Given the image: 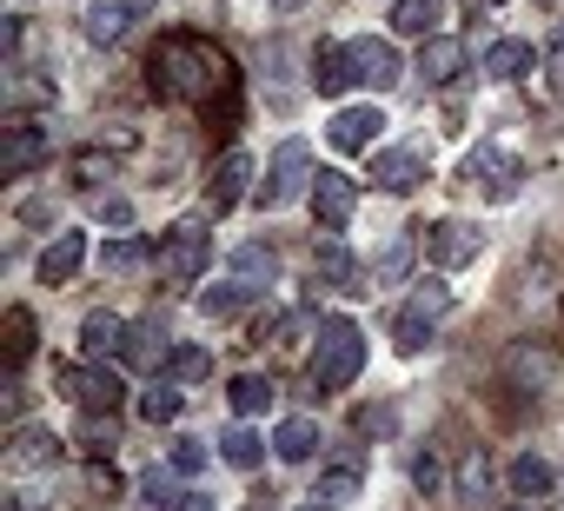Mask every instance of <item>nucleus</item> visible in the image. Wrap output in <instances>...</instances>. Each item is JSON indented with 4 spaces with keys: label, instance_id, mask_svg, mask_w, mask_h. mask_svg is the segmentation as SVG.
I'll list each match as a JSON object with an SVG mask.
<instances>
[{
    "label": "nucleus",
    "instance_id": "79ce46f5",
    "mask_svg": "<svg viewBox=\"0 0 564 511\" xmlns=\"http://www.w3.org/2000/svg\"><path fill=\"white\" fill-rule=\"evenodd\" d=\"M199 465H206V445H199V438H180V445H173V471H186V478H193Z\"/></svg>",
    "mask_w": 564,
    "mask_h": 511
},
{
    "label": "nucleus",
    "instance_id": "0eeeda50",
    "mask_svg": "<svg viewBox=\"0 0 564 511\" xmlns=\"http://www.w3.org/2000/svg\"><path fill=\"white\" fill-rule=\"evenodd\" d=\"M478 246H485V232H478V226H465V219H438V226H425V260H432L438 273H452V267L478 260Z\"/></svg>",
    "mask_w": 564,
    "mask_h": 511
},
{
    "label": "nucleus",
    "instance_id": "423d86ee",
    "mask_svg": "<svg viewBox=\"0 0 564 511\" xmlns=\"http://www.w3.org/2000/svg\"><path fill=\"white\" fill-rule=\"evenodd\" d=\"M313 213H319V232H346L352 213H359V186H352V173L326 166V173L313 180Z\"/></svg>",
    "mask_w": 564,
    "mask_h": 511
},
{
    "label": "nucleus",
    "instance_id": "6ab92c4d",
    "mask_svg": "<svg viewBox=\"0 0 564 511\" xmlns=\"http://www.w3.org/2000/svg\"><path fill=\"white\" fill-rule=\"evenodd\" d=\"M505 485H511V498H551L557 471H551V458H538V452H518V458H511V471H505Z\"/></svg>",
    "mask_w": 564,
    "mask_h": 511
},
{
    "label": "nucleus",
    "instance_id": "bb28decb",
    "mask_svg": "<svg viewBox=\"0 0 564 511\" xmlns=\"http://www.w3.org/2000/svg\"><path fill=\"white\" fill-rule=\"evenodd\" d=\"M219 458H226L232 471H259V465H265V438H259L252 425H232V432L219 438Z\"/></svg>",
    "mask_w": 564,
    "mask_h": 511
},
{
    "label": "nucleus",
    "instance_id": "09e8293b",
    "mask_svg": "<svg viewBox=\"0 0 564 511\" xmlns=\"http://www.w3.org/2000/svg\"><path fill=\"white\" fill-rule=\"evenodd\" d=\"M180 511H213V498H206V491H186V498H180Z\"/></svg>",
    "mask_w": 564,
    "mask_h": 511
},
{
    "label": "nucleus",
    "instance_id": "7ed1b4c3",
    "mask_svg": "<svg viewBox=\"0 0 564 511\" xmlns=\"http://www.w3.org/2000/svg\"><path fill=\"white\" fill-rule=\"evenodd\" d=\"M445 306H452L445 280H425V286L399 306V319H392V346H399V352H425V346H432V326L445 319Z\"/></svg>",
    "mask_w": 564,
    "mask_h": 511
},
{
    "label": "nucleus",
    "instance_id": "9b49d317",
    "mask_svg": "<svg viewBox=\"0 0 564 511\" xmlns=\"http://www.w3.org/2000/svg\"><path fill=\"white\" fill-rule=\"evenodd\" d=\"M61 385L80 399V412H87V418H113V405H120V392H127L107 366H94V372H74V366H67V372H61Z\"/></svg>",
    "mask_w": 564,
    "mask_h": 511
},
{
    "label": "nucleus",
    "instance_id": "c03bdc74",
    "mask_svg": "<svg viewBox=\"0 0 564 511\" xmlns=\"http://www.w3.org/2000/svg\"><path fill=\"white\" fill-rule=\"evenodd\" d=\"M412 485H419V491H438V485H445V471H438V458H432V452L412 465Z\"/></svg>",
    "mask_w": 564,
    "mask_h": 511
},
{
    "label": "nucleus",
    "instance_id": "f8f14e48",
    "mask_svg": "<svg viewBox=\"0 0 564 511\" xmlns=\"http://www.w3.org/2000/svg\"><path fill=\"white\" fill-rule=\"evenodd\" d=\"M346 54H352V74H359L366 87H379V94L405 80V61H399V47H392V41H352Z\"/></svg>",
    "mask_w": 564,
    "mask_h": 511
},
{
    "label": "nucleus",
    "instance_id": "aec40b11",
    "mask_svg": "<svg viewBox=\"0 0 564 511\" xmlns=\"http://www.w3.org/2000/svg\"><path fill=\"white\" fill-rule=\"evenodd\" d=\"M0 94H8L14 113H21V107H54V80H41V74L21 67V61H8V80H0Z\"/></svg>",
    "mask_w": 564,
    "mask_h": 511
},
{
    "label": "nucleus",
    "instance_id": "49530a36",
    "mask_svg": "<svg viewBox=\"0 0 564 511\" xmlns=\"http://www.w3.org/2000/svg\"><path fill=\"white\" fill-rule=\"evenodd\" d=\"M21 219H28V226H47V219H54V206H47V199H28V206H21Z\"/></svg>",
    "mask_w": 564,
    "mask_h": 511
},
{
    "label": "nucleus",
    "instance_id": "f257e3e1",
    "mask_svg": "<svg viewBox=\"0 0 564 511\" xmlns=\"http://www.w3.org/2000/svg\"><path fill=\"white\" fill-rule=\"evenodd\" d=\"M147 74H153V94H160V100H186V107H199V113L219 107V120L239 113V67L226 61V47H213V41H199V34H166V41L153 47Z\"/></svg>",
    "mask_w": 564,
    "mask_h": 511
},
{
    "label": "nucleus",
    "instance_id": "412c9836",
    "mask_svg": "<svg viewBox=\"0 0 564 511\" xmlns=\"http://www.w3.org/2000/svg\"><path fill=\"white\" fill-rule=\"evenodd\" d=\"M438 14H445V0H392V34H405V41H432V28H438Z\"/></svg>",
    "mask_w": 564,
    "mask_h": 511
},
{
    "label": "nucleus",
    "instance_id": "e433bc0d",
    "mask_svg": "<svg viewBox=\"0 0 564 511\" xmlns=\"http://www.w3.org/2000/svg\"><path fill=\"white\" fill-rule=\"evenodd\" d=\"M28 352H34V313L14 306L8 313V366H28Z\"/></svg>",
    "mask_w": 564,
    "mask_h": 511
},
{
    "label": "nucleus",
    "instance_id": "a18cd8bd",
    "mask_svg": "<svg viewBox=\"0 0 564 511\" xmlns=\"http://www.w3.org/2000/svg\"><path fill=\"white\" fill-rule=\"evenodd\" d=\"M544 87H551V94H564V41L544 54Z\"/></svg>",
    "mask_w": 564,
    "mask_h": 511
},
{
    "label": "nucleus",
    "instance_id": "b1692460",
    "mask_svg": "<svg viewBox=\"0 0 564 511\" xmlns=\"http://www.w3.org/2000/svg\"><path fill=\"white\" fill-rule=\"evenodd\" d=\"M313 273H319V280H333V286H346V293H366V286H359L366 273H359V260H352L339 239H326V246L313 252Z\"/></svg>",
    "mask_w": 564,
    "mask_h": 511
},
{
    "label": "nucleus",
    "instance_id": "ddd939ff",
    "mask_svg": "<svg viewBox=\"0 0 564 511\" xmlns=\"http://www.w3.org/2000/svg\"><path fill=\"white\" fill-rule=\"evenodd\" d=\"M379 127H386V113H379V107H339V113H333V127H326V140H333L339 153H372Z\"/></svg>",
    "mask_w": 564,
    "mask_h": 511
},
{
    "label": "nucleus",
    "instance_id": "864d4df0",
    "mask_svg": "<svg viewBox=\"0 0 564 511\" xmlns=\"http://www.w3.org/2000/svg\"><path fill=\"white\" fill-rule=\"evenodd\" d=\"M491 8H498V0H491Z\"/></svg>",
    "mask_w": 564,
    "mask_h": 511
},
{
    "label": "nucleus",
    "instance_id": "f3484780",
    "mask_svg": "<svg viewBox=\"0 0 564 511\" xmlns=\"http://www.w3.org/2000/svg\"><path fill=\"white\" fill-rule=\"evenodd\" d=\"M8 465H14V471H47V465H61V438L41 432V425H28V432H14V445H8Z\"/></svg>",
    "mask_w": 564,
    "mask_h": 511
},
{
    "label": "nucleus",
    "instance_id": "473e14b6",
    "mask_svg": "<svg viewBox=\"0 0 564 511\" xmlns=\"http://www.w3.org/2000/svg\"><path fill=\"white\" fill-rule=\"evenodd\" d=\"M405 267H412V232H392V239L379 246V260H372V280L392 286V280H405Z\"/></svg>",
    "mask_w": 564,
    "mask_h": 511
},
{
    "label": "nucleus",
    "instance_id": "a211bd4d",
    "mask_svg": "<svg viewBox=\"0 0 564 511\" xmlns=\"http://www.w3.org/2000/svg\"><path fill=\"white\" fill-rule=\"evenodd\" d=\"M419 173H425V160H419L412 146L372 153V186H379V193H405V186H419Z\"/></svg>",
    "mask_w": 564,
    "mask_h": 511
},
{
    "label": "nucleus",
    "instance_id": "c9c22d12",
    "mask_svg": "<svg viewBox=\"0 0 564 511\" xmlns=\"http://www.w3.org/2000/svg\"><path fill=\"white\" fill-rule=\"evenodd\" d=\"M180 405H186V399H180L173 385H147V392H140V418H147V425H173Z\"/></svg>",
    "mask_w": 564,
    "mask_h": 511
},
{
    "label": "nucleus",
    "instance_id": "37998d69",
    "mask_svg": "<svg viewBox=\"0 0 564 511\" xmlns=\"http://www.w3.org/2000/svg\"><path fill=\"white\" fill-rule=\"evenodd\" d=\"M94 213H100V219H107V226H120V232H127V226H133V206H127V199H120V193H107V199H100V206H94Z\"/></svg>",
    "mask_w": 564,
    "mask_h": 511
},
{
    "label": "nucleus",
    "instance_id": "de8ad7c7",
    "mask_svg": "<svg viewBox=\"0 0 564 511\" xmlns=\"http://www.w3.org/2000/svg\"><path fill=\"white\" fill-rule=\"evenodd\" d=\"M8 511H47V504H41L34 491H14V498H8Z\"/></svg>",
    "mask_w": 564,
    "mask_h": 511
},
{
    "label": "nucleus",
    "instance_id": "9d476101",
    "mask_svg": "<svg viewBox=\"0 0 564 511\" xmlns=\"http://www.w3.org/2000/svg\"><path fill=\"white\" fill-rule=\"evenodd\" d=\"M246 180H252V153H219V166H213V180H206V213L219 219V213H232L239 199H246Z\"/></svg>",
    "mask_w": 564,
    "mask_h": 511
},
{
    "label": "nucleus",
    "instance_id": "dca6fc26",
    "mask_svg": "<svg viewBox=\"0 0 564 511\" xmlns=\"http://www.w3.org/2000/svg\"><path fill=\"white\" fill-rule=\"evenodd\" d=\"M127 333H133V326H127L120 313H87V319H80V352H87V359L127 352Z\"/></svg>",
    "mask_w": 564,
    "mask_h": 511
},
{
    "label": "nucleus",
    "instance_id": "4be33fe9",
    "mask_svg": "<svg viewBox=\"0 0 564 511\" xmlns=\"http://www.w3.org/2000/svg\"><path fill=\"white\" fill-rule=\"evenodd\" d=\"M359 498V465H326L313 485V511H346Z\"/></svg>",
    "mask_w": 564,
    "mask_h": 511
},
{
    "label": "nucleus",
    "instance_id": "2f4dec72",
    "mask_svg": "<svg viewBox=\"0 0 564 511\" xmlns=\"http://www.w3.org/2000/svg\"><path fill=\"white\" fill-rule=\"evenodd\" d=\"M505 366H511V379H524V385H538V392H544V385H551V372H557V359H551V352H538V346H511V359H505Z\"/></svg>",
    "mask_w": 564,
    "mask_h": 511
},
{
    "label": "nucleus",
    "instance_id": "5701e85b",
    "mask_svg": "<svg viewBox=\"0 0 564 511\" xmlns=\"http://www.w3.org/2000/svg\"><path fill=\"white\" fill-rule=\"evenodd\" d=\"M127 21H133L127 0H94L80 28H87V41H94V47H113V41H127Z\"/></svg>",
    "mask_w": 564,
    "mask_h": 511
},
{
    "label": "nucleus",
    "instance_id": "603ef678",
    "mask_svg": "<svg viewBox=\"0 0 564 511\" xmlns=\"http://www.w3.org/2000/svg\"><path fill=\"white\" fill-rule=\"evenodd\" d=\"M511 511H531V504H511Z\"/></svg>",
    "mask_w": 564,
    "mask_h": 511
},
{
    "label": "nucleus",
    "instance_id": "7c9ffc66",
    "mask_svg": "<svg viewBox=\"0 0 564 511\" xmlns=\"http://www.w3.org/2000/svg\"><path fill=\"white\" fill-rule=\"evenodd\" d=\"M272 273H279V260H272V246H239V252H232V280H246L252 293H259V286H265Z\"/></svg>",
    "mask_w": 564,
    "mask_h": 511
},
{
    "label": "nucleus",
    "instance_id": "ea45409f",
    "mask_svg": "<svg viewBox=\"0 0 564 511\" xmlns=\"http://www.w3.org/2000/svg\"><path fill=\"white\" fill-rule=\"evenodd\" d=\"M206 366H213L206 346H173V352H166V372H173V379H206Z\"/></svg>",
    "mask_w": 564,
    "mask_h": 511
},
{
    "label": "nucleus",
    "instance_id": "20e7f679",
    "mask_svg": "<svg viewBox=\"0 0 564 511\" xmlns=\"http://www.w3.org/2000/svg\"><path fill=\"white\" fill-rule=\"evenodd\" d=\"M306 180H319V173H313V153H306V140H286V146L272 153L265 180L252 186V199H259V206H293V199L306 193Z\"/></svg>",
    "mask_w": 564,
    "mask_h": 511
},
{
    "label": "nucleus",
    "instance_id": "1a4fd4ad",
    "mask_svg": "<svg viewBox=\"0 0 564 511\" xmlns=\"http://www.w3.org/2000/svg\"><path fill=\"white\" fill-rule=\"evenodd\" d=\"M47 160H54V140H47L34 120H14L8 140H0V173L21 180V173H34V166H47Z\"/></svg>",
    "mask_w": 564,
    "mask_h": 511
},
{
    "label": "nucleus",
    "instance_id": "72a5a7b5",
    "mask_svg": "<svg viewBox=\"0 0 564 511\" xmlns=\"http://www.w3.org/2000/svg\"><path fill=\"white\" fill-rule=\"evenodd\" d=\"M246 300H252V286H246V280H226V286H206V293H199V313H206V319H232Z\"/></svg>",
    "mask_w": 564,
    "mask_h": 511
},
{
    "label": "nucleus",
    "instance_id": "2eb2a0df",
    "mask_svg": "<svg viewBox=\"0 0 564 511\" xmlns=\"http://www.w3.org/2000/svg\"><path fill=\"white\" fill-rule=\"evenodd\" d=\"M419 74H425L432 87L458 80V74H465V41H452V34H432V41L419 47Z\"/></svg>",
    "mask_w": 564,
    "mask_h": 511
},
{
    "label": "nucleus",
    "instance_id": "58836bf2",
    "mask_svg": "<svg viewBox=\"0 0 564 511\" xmlns=\"http://www.w3.org/2000/svg\"><path fill=\"white\" fill-rule=\"evenodd\" d=\"M491 491V465H485V452H465V465H458V498H485Z\"/></svg>",
    "mask_w": 564,
    "mask_h": 511
},
{
    "label": "nucleus",
    "instance_id": "a19ab883",
    "mask_svg": "<svg viewBox=\"0 0 564 511\" xmlns=\"http://www.w3.org/2000/svg\"><path fill=\"white\" fill-rule=\"evenodd\" d=\"M80 445H87L94 458H113V445H120V432H113V418H87V425H80Z\"/></svg>",
    "mask_w": 564,
    "mask_h": 511
},
{
    "label": "nucleus",
    "instance_id": "4468645a",
    "mask_svg": "<svg viewBox=\"0 0 564 511\" xmlns=\"http://www.w3.org/2000/svg\"><path fill=\"white\" fill-rule=\"evenodd\" d=\"M80 267H87V232H61V239L41 252V280H47V286H67Z\"/></svg>",
    "mask_w": 564,
    "mask_h": 511
},
{
    "label": "nucleus",
    "instance_id": "f03ea898",
    "mask_svg": "<svg viewBox=\"0 0 564 511\" xmlns=\"http://www.w3.org/2000/svg\"><path fill=\"white\" fill-rule=\"evenodd\" d=\"M359 366H366V333L352 319H319V346H313V366H306L313 392H346L359 379Z\"/></svg>",
    "mask_w": 564,
    "mask_h": 511
},
{
    "label": "nucleus",
    "instance_id": "c85d7f7f",
    "mask_svg": "<svg viewBox=\"0 0 564 511\" xmlns=\"http://www.w3.org/2000/svg\"><path fill=\"white\" fill-rule=\"evenodd\" d=\"M226 399H232V412H239V418H252V412H265V405H272V399H279V385H272V379H265V372H239V379H232V392H226Z\"/></svg>",
    "mask_w": 564,
    "mask_h": 511
},
{
    "label": "nucleus",
    "instance_id": "3c124183",
    "mask_svg": "<svg viewBox=\"0 0 564 511\" xmlns=\"http://www.w3.org/2000/svg\"><path fill=\"white\" fill-rule=\"evenodd\" d=\"M127 8H133V14H140V8H160V0H127Z\"/></svg>",
    "mask_w": 564,
    "mask_h": 511
},
{
    "label": "nucleus",
    "instance_id": "393cba45",
    "mask_svg": "<svg viewBox=\"0 0 564 511\" xmlns=\"http://www.w3.org/2000/svg\"><path fill=\"white\" fill-rule=\"evenodd\" d=\"M272 452L286 458V465H306V458L319 452V425H313V418H279V432H272Z\"/></svg>",
    "mask_w": 564,
    "mask_h": 511
},
{
    "label": "nucleus",
    "instance_id": "4c0bfd02",
    "mask_svg": "<svg viewBox=\"0 0 564 511\" xmlns=\"http://www.w3.org/2000/svg\"><path fill=\"white\" fill-rule=\"evenodd\" d=\"M180 498H186V491H180L166 471H147V478H140V504H147V511H180Z\"/></svg>",
    "mask_w": 564,
    "mask_h": 511
},
{
    "label": "nucleus",
    "instance_id": "a878e982",
    "mask_svg": "<svg viewBox=\"0 0 564 511\" xmlns=\"http://www.w3.org/2000/svg\"><path fill=\"white\" fill-rule=\"evenodd\" d=\"M352 80H359V74H352V54H346V47H319V54H313V87H319L326 100H339Z\"/></svg>",
    "mask_w": 564,
    "mask_h": 511
},
{
    "label": "nucleus",
    "instance_id": "f704fd0d",
    "mask_svg": "<svg viewBox=\"0 0 564 511\" xmlns=\"http://www.w3.org/2000/svg\"><path fill=\"white\" fill-rule=\"evenodd\" d=\"M147 260H153V252H147V239H133V232H127V239H113V246L100 252V267H107V273H120V280H127V273H140Z\"/></svg>",
    "mask_w": 564,
    "mask_h": 511
},
{
    "label": "nucleus",
    "instance_id": "39448f33",
    "mask_svg": "<svg viewBox=\"0 0 564 511\" xmlns=\"http://www.w3.org/2000/svg\"><path fill=\"white\" fill-rule=\"evenodd\" d=\"M206 252H213V232H206V219H180V226H166L160 273H166L173 286H193V280L206 273Z\"/></svg>",
    "mask_w": 564,
    "mask_h": 511
},
{
    "label": "nucleus",
    "instance_id": "cd10ccee",
    "mask_svg": "<svg viewBox=\"0 0 564 511\" xmlns=\"http://www.w3.org/2000/svg\"><path fill=\"white\" fill-rule=\"evenodd\" d=\"M491 80H518L524 67H531V41H491L485 47V61H478Z\"/></svg>",
    "mask_w": 564,
    "mask_h": 511
},
{
    "label": "nucleus",
    "instance_id": "c756f323",
    "mask_svg": "<svg viewBox=\"0 0 564 511\" xmlns=\"http://www.w3.org/2000/svg\"><path fill=\"white\" fill-rule=\"evenodd\" d=\"M166 352H173V346H166V326H160V319H140V326L127 333V359H133V366H160Z\"/></svg>",
    "mask_w": 564,
    "mask_h": 511
},
{
    "label": "nucleus",
    "instance_id": "8fccbe9b",
    "mask_svg": "<svg viewBox=\"0 0 564 511\" xmlns=\"http://www.w3.org/2000/svg\"><path fill=\"white\" fill-rule=\"evenodd\" d=\"M272 8H279V14H300V8H306V0H272Z\"/></svg>",
    "mask_w": 564,
    "mask_h": 511
},
{
    "label": "nucleus",
    "instance_id": "6e6552de",
    "mask_svg": "<svg viewBox=\"0 0 564 511\" xmlns=\"http://www.w3.org/2000/svg\"><path fill=\"white\" fill-rule=\"evenodd\" d=\"M465 180L471 186H485V199H518V180H524V166L511 160V153H498V146H478V153H465Z\"/></svg>",
    "mask_w": 564,
    "mask_h": 511
}]
</instances>
